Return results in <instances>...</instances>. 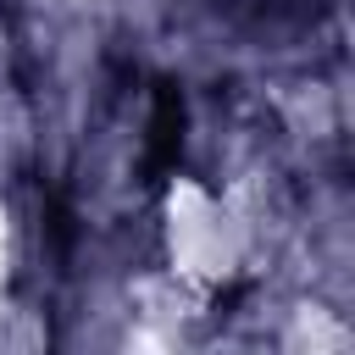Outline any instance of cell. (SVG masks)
<instances>
[{
	"label": "cell",
	"instance_id": "cell-1",
	"mask_svg": "<svg viewBox=\"0 0 355 355\" xmlns=\"http://www.w3.org/2000/svg\"><path fill=\"white\" fill-rule=\"evenodd\" d=\"M183 150V94L172 83L155 89V111H150V172H172Z\"/></svg>",
	"mask_w": 355,
	"mask_h": 355
}]
</instances>
